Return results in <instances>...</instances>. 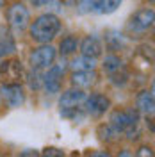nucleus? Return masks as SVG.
I'll use <instances>...</instances> for the list:
<instances>
[{"mask_svg":"<svg viewBox=\"0 0 155 157\" xmlns=\"http://www.w3.org/2000/svg\"><path fill=\"white\" fill-rule=\"evenodd\" d=\"M59 29H61L59 18L52 13H47V14L38 16L30 23V38L41 45H48V41H52L57 36Z\"/></svg>","mask_w":155,"mask_h":157,"instance_id":"nucleus-1","label":"nucleus"},{"mask_svg":"<svg viewBox=\"0 0 155 157\" xmlns=\"http://www.w3.org/2000/svg\"><path fill=\"white\" fill-rule=\"evenodd\" d=\"M109 123L116 128L118 132L128 134V139H136L134 134H137V125H139V113L137 109H116L112 111Z\"/></svg>","mask_w":155,"mask_h":157,"instance_id":"nucleus-2","label":"nucleus"},{"mask_svg":"<svg viewBox=\"0 0 155 157\" xmlns=\"http://www.w3.org/2000/svg\"><path fill=\"white\" fill-rule=\"evenodd\" d=\"M55 56H57V52L52 45H41V47H38V48H34L30 52L29 63L32 70H45L54 64Z\"/></svg>","mask_w":155,"mask_h":157,"instance_id":"nucleus-3","label":"nucleus"},{"mask_svg":"<svg viewBox=\"0 0 155 157\" xmlns=\"http://www.w3.org/2000/svg\"><path fill=\"white\" fill-rule=\"evenodd\" d=\"M0 93L2 98L6 100V104L9 107H20L25 102V91L18 82H6L0 86Z\"/></svg>","mask_w":155,"mask_h":157,"instance_id":"nucleus-4","label":"nucleus"},{"mask_svg":"<svg viewBox=\"0 0 155 157\" xmlns=\"http://www.w3.org/2000/svg\"><path fill=\"white\" fill-rule=\"evenodd\" d=\"M153 18H155L153 9L146 7V9L136 11L128 20V30L130 32H145L153 25Z\"/></svg>","mask_w":155,"mask_h":157,"instance_id":"nucleus-5","label":"nucleus"},{"mask_svg":"<svg viewBox=\"0 0 155 157\" xmlns=\"http://www.w3.org/2000/svg\"><path fill=\"white\" fill-rule=\"evenodd\" d=\"M109 107H111V100L102 93H93L84 100V113L91 116H102L105 111H109Z\"/></svg>","mask_w":155,"mask_h":157,"instance_id":"nucleus-6","label":"nucleus"},{"mask_svg":"<svg viewBox=\"0 0 155 157\" xmlns=\"http://www.w3.org/2000/svg\"><path fill=\"white\" fill-rule=\"evenodd\" d=\"M29 9L23 6V4H13L9 9H7V21L13 29L16 30H23L27 25H29Z\"/></svg>","mask_w":155,"mask_h":157,"instance_id":"nucleus-7","label":"nucleus"},{"mask_svg":"<svg viewBox=\"0 0 155 157\" xmlns=\"http://www.w3.org/2000/svg\"><path fill=\"white\" fill-rule=\"evenodd\" d=\"M62 77H64V68L62 66H50L48 71L43 75V88L47 89V93H59V89L62 86Z\"/></svg>","mask_w":155,"mask_h":157,"instance_id":"nucleus-8","label":"nucleus"},{"mask_svg":"<svg viewBox=\"0 0 155 157\" xmlns=\"http://www.w3.org/2000/svg\"><path fill=\"white\" fill-rule=\"evenodd\" d=\"M84 100H86V93L82 91V89H68V91H64L61 98H59V105L61 109H73V107H80V104H84Z\"/></svg>","mask_w":155,"mask_h":157,"instance_id":"nucleus-9","label":"nucleus"},{"mask_svg":"<svg viewBox=\"0 0 155 157\" xmlns=\"http://www.w3.org/2000/svg\"><path fill=\"white\" fill-rule=\"evenodd\" d=\"M78 47H80L82 56H86V57L96 59L102 54V43H100V39L96 36H86L78 43Z\"/></svg>","mask_w":155,"mask_h":157,"instance_id":"nucleus-10","label":"nucleus"},{"mask_svg":"<svg viewBox=\"0 0 155 157\" xmlns=\"http://www.w3.org/2000/svg\"><path fill=\"white\" fill-rule=\"evenodd\" d=\"M16 52V41L13 38L9 29L0 27V57H7Z\"/></svg>","mask_w":155,"mask_h":157,"instance_id":"nucleus-11","label":"nucleus"},{"mask_svg":"<svg viewBox=\"0 0 155 157\" xmlns=\"http://www.w3.org/2000/svg\"><path fill=\"white\" fill-rule=\"evenodd\" d=\"M137 104V113H145V114H152L155 107V98L153 91H141L136 98Z\"/></svg>","mask_w":155,"mask_h":157,"instance_id":"nucleus-12","label":"nucleus"},{"mask_svg":"<svg viewBox=\"0 0 155 157\" xmlns=\"http://www.w3.org/2000/svg\"><path fill=\"white\" fill-rule=\"evenodd\" d=\"M71 82L77 89L89 88L96 82V73L95 71H73L71 73Z\"/></svg>","mask_w":155,"mask_h":157,"instance_id":"nucleus-13","label":"nucleus"},{"mask_svg":"<svg viewBox=\"0 0 155 157\" xmlns=\"http://www.w3.org/2000/svg\"><path fill=\"white\" fill-rule=\"evenodd\" d=\"M0 73H6L9 78H20L23 70H21V63L13 59V61H6L0 64Z\"/></svg>","mask_w":155,"mask_h":157,"instance_id":"nucleus-14","label":"nucleus"},{"mask_svg":"<svg viewBox=\"0 0 155 157\" xmlns=\"http://www.w3.org/2000/svg\"><path fill=\"white\" fill-rule=\"evenodd\" d=\"M71 70L73 71H95V66H96V61L91 57H86V56H80V57H75L71 61Z\"/></svg>","mask_w":155,"mask_h":157,"instance_id":"nucleus-15","label":"nucleus"},{"mask_svg":"<svg viewBox=\"0 0 155 157\" xmlns=\"http://www.w3.org/2000/svg\"><path fill=\"white\" fill-rule=\"evenodd\" d=\"M96 132H98L100 141H105V143H112V141H116L118 137L121 136V132H118L111 123H102Z\"/></svg>","mask_w":155,"mask_h":157,"instance_id":"nucleus-16","label":"nucleus"},{"mask_svg":"<svg viewBox=\"0 0 155 157\" xmlns=\"http://www.w3.org/2000/svg\"><path fill=\"white\" fill-rule=\"evenodd\" d=\"M102 66H104V71H105L107 75H112V73H116V71H119V70L125 68V66H123V61L118 57V56H114V54L105 56Z\"/></svg>","mask_w":155,"mask_h":157,"instance_id":"nucleus-17","label":"nucleus"},{"mask_svg":"<svg viewBox=\"0 0 155 157\" xmlns=\"http://www.w3.org/2000/svg\"><path fill=\"white\" fill-rule=\"evenodd\" d=\"M78 38L75 36H66V38H62V41L59 43V52L62 54V56H71V54H75L78 48Z\"/></svg>","mask_w":155,"mask_h":157,"instance_id":"nucleus-18","label":"nucleus"},{"mask_svg":"<svg viewBox=\"0 0 155 157\" xmlns=\"http://www.w3.org/2000/svg\"><path fill=\"white\" fill-rule=\"evenodd\" d=\"M105 47L112 52H116L123 47V36L116 30H109L105 34Z\"/></svg>","mask_w":155,"mask_h":157,"instance_id":"nucleus-19","label":"nucleus"},{"mask_svg":"<svg viewBox=\"0 0 155 157\" xmlns=\"http://www.w3.org/2000/svg\"><path fill=\"white\" fill-rule=\"evenodd\" d=\"M121 6V0H98V13L100 14H111Z\"/></svg>","mask_w":155,"mask_h":157,"instance_id":"nucleus-20","label":"nucleus"},{"mask_svg":"<svg viewBox=\"0 0 155 157\" xmlns=\"http://www.w3.org/2000/svg\"><path fill=\"white\" fill-rule=\"evenodd\" d=\"M77 9L80 14H89V13H98V0H78Z\"/></svg>","mask_w":155,"mask_h":157,"instance_id":"nucleus-21","label":"nucleus"},{"mask_svg":"<svg viewBox=\"0 0 155 157\" xmlns=\"http://www.w3.org/2000/svg\"><path fill=\"white\" fill-rule=\"evenodd\" d=\"M111 78V82L114 84V86H125L127 82H128V71L125 68L116 71V73H112V75H109Z\"/></svg>","mask_w":155,"mask_h":157,"instance_id":"nucleus-22","label":"nucleus"},{"mask_svg":"<svg viewBox=\"0 0 155 157\" xmlns=\"http://www.w3.org/2000/svg\"><path fill=\"white\" fill-rule=\"evenodd\" d=\"M39 157H64V152L57 147H47Z\"/></svg>","mask_w":155,"mask_h":157,"instance_id":"nucleus-23","label":"nucleus"},{"mask_svg":"<svg viewBox=\"0 0 155 157\" xmlns=\"http://www.w3.org/2000/svg\"><path fill=\"white\" fill-rule=\"evenodd\" d=\"M29 84H30L32 89H39L41 86H43V77L38 73V70H34V73L29 75Z\"/></svg>","mask_w":155,"mask_h":157,"instance_id":"nucleus-24","label":"nucleus"},{"mask_svg":"<svg viewBox=\"0 0 155 157\" xmlns=\"http://www.w3.org/2000/svg\"><path fill=\"white\" fill-rule=\"evenodd\" d=\"M134 157H153V148L148 147V145H143V147H139Z\"/></svg>","mask_w":155,"mask_h":157,"instance_id":"nucleus-25","label":"nucleus"},{"mask_svg":"<svg viewBox=\"0 0 155 157\" xmlns=\"http://www.w3.org/2000/svg\"><path fill=\"white\" fill-rule=\"evenodd\" d=\"M18 157H39V154L36 150H23Z\"/></svg>","mask_w":155,"mask_h":157,"instance_id":"nucleus-26","label":"nucleus"},{"mask_svg":"<svg viewBox=\"0 0 155 157\" xmlns=\"http://www.w3.org/2000/svg\"><path fill=\"white\" fill-rule=\"evenodd\" d=\"M50 0H30V4L32 6H36V7H41V6H45V4H48Z\"/></svg>","mask_w":155,"mask_h":157,"instance_id":"nucleus-27","label":"nucleus"},{"mask_svg":"<svg viewBox=\"0 0 155 157\" xmlns=\"http://www.w3.org/2000/svg\"><path fill=\"white\" fill-rule=\"evenodd\" d=\"M89 157H111V155H109L107 152H93Z\"/></svg>","mask_w":155,"mask_h":157,"instance_id":"nucleus-28","label":"nucleus"},{"mask_svg":"<svg viewBox=\"0 0 155 157\" xmlns=\"http://www.w3.org/2000/svg\"><path fill=\"white\" fill-rule=\"evenodd\" d=\"M118 157H134V155H132L130 150H121V152L118 154Z\"/></svg>","mask_w":155,"mask_h":157,"instance_id":"nucleus-29","label":"nucleus"},{"mask_svg":"<svg viewBox=\"0 0 155 157\" xmlns=\"http://www.w3.org/2000/svg\"><path fill=\"white\" fill-rule=\"evenodd\" d=\"M4 2H6V0H0V7H2V6H4Z\"/></svg>","mask_w":155,"mask_h":157,"instance_id":"nucleus-30","label":"nucleus"},{"mask_svg":"<svg viewBox=\"0 0 155 157\" xmlns=\"http://www.w3.org/2000/svg\"><path fill=\"white\" fill-rule=\"evenodd\" d=\"M64 2H68V4H70V2H73V0H64Z\"/></svg>","mask_w":155,"mask_h":157,"instance_id":"nucleus-31","label":"nucleus"},{"mask_svg":"<svg viewBox=\"0 0 155 157\" xmlns=\"http://www.w3.org/2000/svg\"><path fill=\"white\" fill-rule=\"evenodd\" d=\"M0 157H6V155H4V154H0Z\"/></svg>","mask_w":155,"mask_h":157,"instance_id":"nucleus-32","label":"nucleus"},{"mask_svg":"<svg viewBox=\"0 0 155 157\" xmlns=\"http://www.w3.org/2000/svg\"><path fill=\"white\" fill-rule=\"evenodd\" d=\"M150 2H152V0H150Z\"/></svg>","mask_w":155,"mask_h":157,"instance_id":"nucleus-33","label":"nucleus"}]
</instances>
